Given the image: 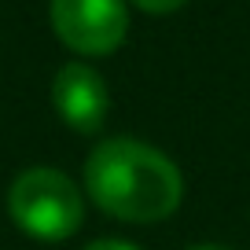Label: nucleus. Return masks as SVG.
I'll return each mask as SVG.
<instances>
[{
	"label": "nucleus",
	"mask_w": 250,
	"mask_h": 250,
	"mask_svg": "<svg viewBox=\"0 0 250 250\" xmlns=\"http://www.w3.org/2000/svg\"><path fill=\"white\" fill-rule=\"evenodd\" d=\"M85 188L103 213L133 225L166 221L184 195L177 166L162 151L129 136L96 144L85 158Z\"/></svg>",
	"instance_id": "obj_1"
},
{
	"label": "nucleus",
	"mask_w": 250,
	"mask_h": 250,
	"mask_svg": "<svg viewBox=\"0 0 250 250\" xmlns=\"http://www.w3.org/2000/svg\"><path fill=\"white\" fill-rule=\"evenodd\" d=\"M8 213L26 235L44 243L70 239L85 221V199L66 173L52 166L26 169L8 188Z\"/></svg>",
	"instance_id": "obj_2"
},
{
	"label": "nucleus",
	"mask_w": 250,
	"mask_h": 250,
	"mask_svg": "<svg viewBox=\"0 0 250 250\" xmlns=\"http://www.w3.org/2000/svg\"><path fill=\"white\" fill-rule=\"evenodd\" d=\"M55 37L78 55H110L129 33L122 0H52Z\"/></svg>",
	"instance_id": "obj_3"
},
{
	"label": "nucleus",
	"mask_w": 250,
	"mask_h": 250,
	"mask_svg": "<svg viewBox=\"0 0 250 250\" xmlns=\"http://www.w3.org/2000/svg\"><path fill=\"white\" fill-rule=\"evenodd\" d=\"M52 103H55V114L66 125H74L78 133H96L107 122V110H110L107 85L85 62L59 66V74L52 81Z\"/></svg>",
	"instance_id": "obj_4"
},
{
	"label": "nucleus",
	"mask_w": 250,
	"mask_h": 250,
	"mask_svg": "<svg viewBox=\"0 0 250 250\" xmlns=\"http://www.w3.org/2000/svg\"><path fill=\"white\" fill-rule=\"evenodd\" d=\"M136 8H144V11H151V15H169V11H177V8H184L188 0H133Z\"/></svg>",
	"instance_id": "obj_5"
},
{
	"label": "nucleus",
	"mask_w": 250,
	"mask_h": 250,
	"mask_svg": "<svg viewBox=\"0 0 250 250\" xmlns=\"http://www.w3.org/2000/svg\"><path fill=\"white\" fill-rule=\"evenodd\" d=\"M85 250H140V247H133V243H122V239H96V243H88Z\"/></svg>",
	"instance_id": "obj_6"
},
{
	"label": "nucleus",
	"mask_w": 250,
	"mask_h": 250,
	"mask_svg": "<svg viewBox=\"0 0 250 250\" xmlns=\"http://www.w3.org/2000/svg\"><path fill=\"white\" fill-rule=\"evenodd\" d=\"M191 250H232V247H221V243H203V247H191Z\"/></svg>",
	"instance_id": "obj_7"
}]
</instances>
